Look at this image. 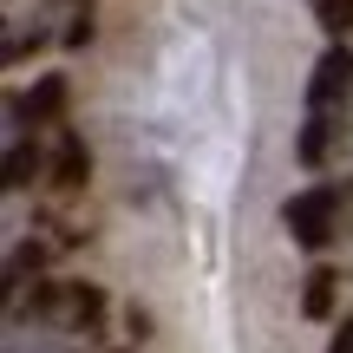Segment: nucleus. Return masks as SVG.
Instances as JSON below:
<instances>
[{
    "instance_id": "f257e3e1",
    "label": "nucleus",
    "mask_w": 353,
    "mask_h": 353,
    "mask_svg": "<svg viewBox=\"0 0 353 353\" xmlns=\"http://www.w3.org/2000/svg\"><path fill=\"white\" fill-rule=\"evenodd\" d=\"M334 216H341V190H301V196H288L281 223L294 229L301 249H327L334 242Z\"/></svg>"
},
{
    "instance_id": "f03ea898",
    "label": "nucleus",
    "mask_w": 353,
    "mask_h": 353,
    "mask_svg": "<svg viewBox=\"0 0 353 353\" xmlns=\"http://www.w3.org/2000/svg\"><path fill=\"white\" fill-rule=\"evenodd\" d=\"M341 99H353V52L334 46V52H321L314 79H307V105L327 112V105H341Z\"/></svg>"
},
{
    "instance_id": "7ed1b4c3",
    "label": "nucleus",
    "mask_w": 353,
    "mask_h": 353,
    "mask_svg": "<svg viewBox=\"0 0 353 353\" xmlns=\"http://www.w3.org/2000/svg\"><path fill=\"white\" fill-rule=\"evenodd\" d=\"M52 183H59L65 196L92 183V151H85V138H59V151H52Z\"/></svg>"
},
{
    "instance_id": "20e7f679",
    "label": "nucleus",
    "mask_w": 353,
    "mask_h": 353,
    "mask_svg": "<svg viewBox=\"0 0 353 353\" xmlns=\"http://www.w3.org/2000/svg\"><path fill=\"white\" fill-rule=\"evenodd\" d=\"M59 112H65V79H39V85L20 99V118H33V125H52Z\"/></svg>"
},
{
    "instance_id": "39448f33",
    "label": "nucleus",
    "mask_w": 353,
    "mask_h": 353,
    "mask_svg": "<svg viewBox=\"0 0 353 353\" xmlns=\"http://www.w3.org/2000/svg\"><path fill=\"white\" fill-rule=\"evenodd\" d=\"M334 294H341V275H334V268H314L307 288H301V314L307 321H327L334 314Z\"/></svg>"
},
{
    "instance_id": "423d86ee",
    "label": "nucleus",
    "mask_w": 353,
    "mask_h": 353,
    "mask_svg": "<svg viewBox=\"0 0 353 353\" xmlns=\"http://www.w3.org/2000/svg\"><path fill=\"white\" fill-rule=\"evenodd\" d=\"M327 151H334V125L314 112V118L301 125V138H294V157H301V164L314 170V164H327Z\"/></svg>"
},
{
    "instance_id": "0eeeda50",
    "label": "nucleus",
    "mask_w": 353,
    "mask_h": 353,
    "mask_svg": "<svg viewBox=\"0 0 353 353\" xmlns=\"http://www.w3.org/2000/svg\"><path fill=\"white\" fill-rule=\"evenodd\" d=\"M33 170H39V144L33 138H13L7 144V190H26V183H33Z\"/></svg>"
},
{
    "instance_id": "6e6552de",
    "label": "nucleus",
    "mask_w": 353,
    "mask_h": 353,
    "mask_svg": "<svg viewBox=\"0 0 353 353\" xmlns=\"http://www.w3.org/2000/svg\"><path fill=\"white\" fill-rule=\"evenodd\" d=\"M307 7H314V20L327 26L334 39H347V33H353V0H307Z\"/></svg>"
},
{
    "instance_id": "1a4fd4ad",
    "label": "nucleus",
    "mask_w": 353,
    "mask_h": 353,
    "mask_svg": "<svg viewBox=\"0 0 353 353\" xmlns=\"http://www.w3.org/2000/svg\"><path fill=\"white\" fill-rule=\"evenodd\" d=\"M85 39H92V13H79V20L65 26V46H85Z\"/></svg>"
},
{
    "instance_id": "9d476101",
    "label": "nucleus",
    "mask_w": 353,
    "mask_h": 353,
    "mask_svg": "<svg viewBox=\"0 0 353 353\" xmlns=\"http://www.w3.org/2000/svg\"><path fill=\"white\" fill-rule=\"evenodd\" d=\"M327 353H353V321H341V334H334V347Z\"/></svg>"
}]
</instances>
